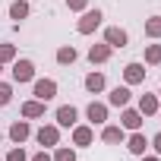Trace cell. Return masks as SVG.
<instances>
[{
	"instance_id": "cell-1",
	"label": "cell",
	"mask_w": 161,
	"mask_h": 161,
	"mask_svg": "<svg viewBox=\"0 0 161 161\" xmlns=\"http://www.w3.org/2000/svg\"><path fill=\"white\" fill-rule=\"evenodd\" d=\"M101 19H104V13H101L98 7H89L82 16H79V22H76V32H79V35H92L95 29H101Z\"/></svg>"
},
{
	"instance_id": "cell-2",
	"label": "cell",
	"mask_w": 161,
	"mask_h": 161,
	"mask_svg": "<svg viewBox=\"0 0 161 161\" xmlns=\"http://www.w3.org/2000/svg\"><path fill=\"white\" fill-rule=\"evenodd\" d=\"M10 66H13L10 73H13V82H16V86H22V82H32V79H35V63H32V60H25V57H16Z\"/></svg>"
},
{
	"instance_id": "cell-3",
	"label": "cell",
	"mask_w": 161,
	"mask_h": 161,
	"mask_svg": "<svg viewBox=\"0 0 161 161\" xmlns=\"http://www.w3.org/2000/svg\"><path fill=\"white\" fill-rule=\"evenodd\" d=\"M35 139H38L41 148H54V145H60V126L57 123H44V126H38Z\"/></svg>"
},
{
	"instance_id": "cell-4",
	"label": "cell",
	"mask_w": 161,
	"mask_h": 161,
	"mask_svg": "<svg viewBox=\"0 0 161 161\" xmlns=\"http://www.w3.org/2000/svg\"><path fill=\"white\" fill-rule=\"evenodd\" d=\"M73 145H76V148L95 145V126H92V123H76V126H73Z\"/></svg>"
},
{
	"instance_id": "cell-5",
	"label": "cell",
	"mask_w": 161,
	"mask_h": 161,
	"mask_svg": "<svg viewBox=\"0 0 161 161\" xmlns=\"http://www.w3.org/2000/svg\"><path fill=\"white\" fill-rule=\"evenodd\" d=\"M54 120H57L60 130H73V126L79 123V111H76L73 104H60V108L54 111Z\"/></svg>"
},
{
	"instance_id": "cell-6",
	"label": "cell",
	"mask_w": 161,
	"mask_h": 161,
	"mask_svg": "<svg viewBox=\"0 0 161 161\" xmlns=\"http://www.w3.org/2000/svg\"><path fill=\"white\" fill-rule=\"evenodd\" d=\"M145 63H139V60H133V63H126L123 66V86H142L145 82Z\"/></svg>"
},
{
	"instance_id": "cell-7",
	"label": "cell",
	"mask_w": 161,
	"mask_h": 161,
	"mask_svg": "<svg viewBox=\"0 0 161 161\" xmlns=\"http://www.w3.org/2000/svg\"><path fill=\"white\" fill-rule=\"evenodd\" d=\"M32 95L38 101H51L57 98V82L54 79H32Z\"/></svg>"
},
{
	"instance_id": "cell-8",
	"label": "cell",
	"mask_w": 161,
	"mask_h": 161,
	"mask_svg": "<svg viewBox=\"0 0 161 161\" xmlns=\"http://www.w3.org/2000/svg\"><path fill=\"white\" fill-rule=\"evenodd\" d=\"M142 120H145V117L139 114V108H130V104L120 108V126H123V130L136 133V130H142Z\"/></svg>"
},
{
	"instance_id": "cell-9",
	"label": "cell",
	"mask_w": 161,
	"mask_h": 161,
	"mask_svg": "<svg viewBox=\"0 0 161 161\" xmlns=\"http://www.w3.org/2000/svg\"><path fill=\"white\" fill-rule=\"evenodd\" d=\"M123 142H126V152H130V155H136V158L148 152V136H145L142 130H136V133H130V136H126Z\"/></svg>"
},
{
	"instance_id": "cell-10",
	"label": "cell",
	"mask_w": 161,
	"mask_h": 161,
	"mask_svg": "<svg viewBox=\"0 0 161 161\" xmlns=\"http://www.w3.org/2000/svg\"><path fill=\"white\" fill-rule=\"evenodd\" d=\"M104 44H111L114 51H117V47H126V44H130L126 29H120V25H108V29H104Z\"/></svg>"
},
{
	"instance_id": "cell-11",
	"label": "cell",
	"mask_w": 161,
	"mask_h": 161,
	"mask_svg": "<svg viewBox=\"0 0 161 161\" xmlns=\"http://www.w3.org/2000/svg\"><path fill=\"white\" fill-rule=\"evenodd\" d=\"M86 117H89L92 126H104V123H108V104H104V101H92V104L86 108Z\"/></svg>"
},
{
	"instance_id": "cell-12",
	"label": "cell",
	"mask_w": 161,
	"mask_h": 161,
	"mask_svg": "<svg viewBox=\"0 0 161 161\" xmlns=\"http://www.w3.org/2000/svg\"><path fill=\"white\" fill-rule=\"evenodd\" d=\"M126 139V130L123 126H117V123H104L101 126V142L104 145H120Z\"/></svg>"
},
{
	"instance_id": "cell-13",
	"label": "cell",
	"mask_w": 161,
	"mask_h": 161,
	"mask_svg": "<svg viewBox=\"0 0 161 161\" xmlns=\"http://www.w3.org/2000/svg\"><path fill=\"white\" fill-rule=\"evenodd\" d=\"M130 98H133L130 86H117V89H111V92H108V108H126V104H130Z\"/></svg>"
},
{
	"instance_id": "cell-14",
	"label": "cell",
	"mask_w": 161,
	"mask_h": 161,
	"mask_svg": "<svg viewBox=\"0 0 161 161\" xmlns=\"http://www.w3.org/2000/svg\"><path fill=\"white\" fill-rule=\"evenodd\" d=\"M136 108H139V114H142V117H155V114H158V108H161V98L145 92V95H139Z\"/></svg>"
},
{
	"instance_id": "cell-15",
	"label": "cell",
	"mask_w": 161,
	"mask_h": 161,
	"mask_svg": "<svg viewBox=\"0 0 161 161\" xmlns=\"http://www.w3.org/2000/svg\"><path fill=\"white\" fill-rule=\"evenodd\" d=\"M22 117L25 120H38V117H44V111H47V101H38V98H29V101H22Z\"/></svg>"
},
{
	"instance_id": "cell-16",
	"label": "cell",
	"mask_w": 161,
	"mask_h": 161,
	"mask_svg": "<svg viewBox=\"0 0 161 161\" xmlns=\"http://www.w3.org/2000/svg\"><path fill=\"white\" fill-rule=\"evenodd\" d=\"M29 136H32V123H29L25 117H22V120H13V123H10V139H13L16 145H22V142H25Z\"/></svg>"
},
{
	"instance_id": "cell-17",
	"label": "cell",
	"mask_w": 161,
	"mask_h": 161,
	"mask_svg": "<svg viewBox=\"0 0 161 161\" xmlns=\"http://www.w3.org/2000/svg\"><path fill=\"white\" fill-rule=\"evenodd\" d=\"M111 54H114V47H111V44H104V41L89 47V60H92V63H108V60H111Z\"/></svg>"
},
{
	"instance_id": "cell-18",
	"label": "cell",
	"mask_w": 161,
	"mask_h": 161,
	"mask_svg": "<svg viewBox=\"0 0 161 161\" xmlns=\"http://www.w3.org/2000/svg\"><path fill=\"white\" fill-rule=\"evenodd\" d=\"M104 86H108L104 73H89V76H86V92H92V95H101V92H104Z\"/></svg>"
},
{
	"instance_id": "cell-19",
	"label": "cell",
	"mask_w": 161,
	"mask_h": 161,
	"mask_svg": "<svg viewBox=\"0 0 161 161\" xmlns=\"http://www.w3.org/2000/svg\"><path fill=\"white\" fill-rule=\"evenodd\" d=\"M29 13H32V7H29V0H13V3H10V19L22 22V19H29Z\"/></svg>"
},
{
	"instance_id": "cell-20",
	"label": "cell",
	"mask_w": 161,
	"mask_h": 161,
	"mask_svg": "<svg viewBox=\"0 0 161 161\" xmlns=\"http://www.w3.org/2000/svg\"><path fill=\"white\" fill-rule=\"evenodd\" d=\"M76 57H79V54H76V47H73V44H63V47H57V63H60V66H69V63H76Z\"/></svg>"
},
{
	"instance_id": "cell-21",
	"label": "cell",
	"mask_w": 161,
	"mask_h": 161,
	"mask_svg": "<svg viewBox=\"0 0 161 161\" xmlns=\"http://www.w3.org/2000/svg\"><path fill=\"white\" fill-rule=\"evenodd\" d=\"M145 66H161V44H145Z\"/></svg>"
},
{
	"instance_id": "cell-22",
	"label": "cell",
	"mask_w": 161,
	"mask_h": 161,
	"mask_svg": "<svg viewBox=\"0 0 161 161\" xmlns=\"http://www.w3.org/2000/svg\"><path fill=\"white\" fill-rule=\"evenodd\" d=\"M145 35L148 38H161V16H148L145 19Z\"/></svg>"
},
{
	"instance_id": "cell-23",
	"label": "cell",
	"mask_w": 161,
	"mask_h": 161,
	"mask_svg": "<svg viewBox=\"0 0 161 161\" xmlns=\"http://www.w3.org/2000/svg\"><path fill=\"white\" fill-rule=\"evenodd\" d=\"M54 161H76V148H69V145H54Z\"/></svg>"
},
{
	"instance_id": "cell-24",
	"label": "cell",
	"mask_w": 161,
	"mask_h": 161,
	"mask_svg": "<svg viewBox=\"0 0 161 161\" xmlns=\"http://www.w3.org/2000/svg\"><path fill=\"white\" fill-rule=\"evenodd\" d=\"M13 101V82H0V108H7Z\"/></svg>"
},
{
	"instance_id": "cell-25",
	"label": "cell",
	"mask_w": 161,
	"mask_h": 161,
	"mask_svg": "<svg viewBox=\"0 0 161 161\" xmlns=\"http://www.w3.org/2000/svg\"><path fill=\"white\" fill-rule=\"evenodd\" d=\"M16 60V44H0V63H13Z\"/></svg>"
},
{
	"instance_id": "cell-26",
	"label": "cell",
	"mask_w": 161,
	"mask_h": 161,
	"mask_svg": "<svg viewBox=\"0 0 161 161\" xmlns=\"http://www.w3.org/2000/svg\"><path fill=\"white\" fill-rule=\"evenodd\" d=\"M3 161H29V155H25V148L22 145H16V148H10L7 152V158Z\"/></svg>"
},
{
	"instance_id": "cell-27",
	"label": "cell",
	"mask_w": 161,
	"mask_h": 161,
	"mask_svg": "<svg viewBox=\"0 0 161 161\" xmlns=\"http://www.w3.org/2000/svg\"><path fill=\"white\" fill-rule=\"evenodd\" d=\"M66 10L69 13H86L89 10V0H66Z\"/></svg>"
},
{
	"instance_id": "cell-28",
	"label": "cell",
	"mask_w": 161,
	"mask_h": 161,
	"mask_svg": "<svg viewBox=\"0 0 161 161\" xmlns=\"http://www.w3.org/2000/svg\"><path fill=\"white\" fill-rule=\"evenodd\" d=\"M29 161H54V155H51L47 148H41V152H35V155H32Z\"/></svg>"
},
{
	"instance_id": "cell-29",
	"label": "cell",
	"mask_w": 161,
	"mask_h": 161,
	"mask_svg": "<svg viewBox=\"0 0 161 161\" xmlns=\"http://www.w3.org/2000/svg\"><path fill=\"white\" fill-rule=\"evenodd\" d=\"M148 148H155V155H161V133H155L148 139Z\"/></svg>"
},
{
	"instance_id": "cell-30",
	"label": "cell",
	"mask_w": 161,
	"mask_h": 161,
	"mask_svg": "<svg viewBox=\"0 0 161 161\" xmlns=\"http://www.w3.org/2000/svg\"><path fill=\"white\" fill-rule=\"evenodd\" d=\"M139 158H142V161H161V155H148V152H145V155H139Z\"/></svg>"
},
{
	"instance_id": "cell-31",
	"label": "cell",
	"mask_w": 161,
	"mask_h": 161,
	"mask_svg": "<svg viewBox=\"0 0 161 161\" xmlns=\"http://www.w3.org/2000/svg\"><path fill=\"white\" fill-rule=\"evenodd\" d=\"M155 117H158V120H161V108H158V114H155Z\"/></svg>"
},
{
	"instance_id": "cell-32",
	"label": "cell",
	"mask_w": 161,
	"mask_h": 161,
	"mask_svg": "<svg viewBox=\"0 0 161 161\" xmlns=\"http://www.w3.org/2000/svg\"><path fill=\"white\" fill-rule=\"evenodd\" d=\"M158 98H161V89H158Z\"/></svg>"
},
{
	"instance_id": "cell-33",
	"label": "cell",
	"mask_w": 161,
	"mask_h": 161,
	"mask_svg": "<svg viewBox=\"0 0 161 161\" xmlns=\"http://www.w3.org/2000/svg\"><path fill=\"white\" fill-rule=\"evenodd\" d=\"M0 139H3V133H0Z\"/></svg>"
},
{
	"instance_id": "cell-34",
	"label": "cell",
	"mask_w": 161,
	"mask_h": 161,
	"mask_svg": "<svg viewBox=\"0 0 161 161\" xmlns=\"http://www.w3.org/2000/svg\"><path fill=\"white\" fill-rule=\"evenodd\" d=\"M0 69H3V63H0Z\"/></svg>"
},
{
	"instance_id": "cell-35",
	"label": "cell",
	"mask_w": 161,
	"mask_h": 161,
	"mask_svg": "<svg viewBox=\"0 0 161 161\" xmlns=\"http://www.w3.org/2000/svg\"><path fill=\"white\" fill-rule=\"evenodd\" d=\"M0 161H3V158H0Z\"/></svg>"
}]
</instances>
